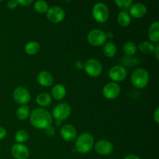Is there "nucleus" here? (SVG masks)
<instances>
[{
  "mask_svg": "<svg viewBox=\"0 0 159 159\" xmlns=\"http://www.w3.org/2000/svg\"><path fill=\"white\" fill-rule=\"evenodd\" d=\"M30 120L33 127L37 129H45L52 124V115L43 108H37L32 111Z\"/></svg>",
  "mask_w": 159,
  "mask_h": 159,
  "instance_id": "1",
  "label": "nucleus"
},
{
  "mask_svg": "<svg viewBox=\"0 0 159 159\" xmlns=\"http://www.w3.org/2000/svg\"><path fill=\"white\" fill-rule=\"evenodd\" d=\"M94 146V138L89 133H83L76 139L75 151L80 154H86Z\"/></svg>",
  "mask_w": 159,
  "mask_h": 159,
  "instance_id": "2",
  "label": "nucleus"
},
{
  "mask_svg": "<svg viewBox=\"0 0 159 159\" xmlns=\"http://www.w3.org/2000/svg\"><path fill=\"white\" fill-rule=\"evenodd\" d=\"M149 73L145 68H137L131 75V83L134 87L137 89L145 88L149 82Z\"/></svg>",
  "mask_w": 159,
  "mask_h": 159,
  "instance_id": "3",
  "label": "nucleus"
},
{
  "mask_svg": "<svg viewBox=\"0 0 159 159\" xmlns=\"http://www.w3.org/2000/svg\"><path fill=\"white\" fill-rule=\"evenodd\" d=\"M110 11L106 4L102 2H98L94 5L93 8V16L96 22L103 23L109 19Z\"/></svg>",
  "mask_w": 159,
  "mask_h": 159,
  "instance_id": "4",
  "label": "nucleus"
},
{
  "mask_svg": "<svg viewBox=\"0 0 159 159\" xmlns=\"http://www.w3.org/2000/svg\"><path fill=\"white\" fill-rule=\"evenodd\" d=\"M71 113V108L69 104L66 102H61L53 109L52 116L55 120L63 121L69 117Z\"/></svg>",
  "mask_w": 159,
  "mask_h": 159,
  "instance_id": "5",
  "label": "nucleus"
},
{
  "mask_svg": "<svg viewBox=\"0 0 159 159\" xmlns=\"http://www.w3.org/2000/svg\"><path fill=\"white\" fill-rule=\"evenodd\" d=\"M85 72L93 78L99 77L102 71V66L100 61L95 58H91L85 62L84 66Z\"/></svg>",
  "mask_w": 159,
  "mask_h": 159,
  "instance_id": "6",
  "label": "nucleus"
},
{
  "mask_svg": "<svg viewBox=\"0 0 159 159\" xmlns=\"http://www.w3.org/2000/svg\"><path fill=\"white\" fill-rule=\"evenodd\" d=\"M106 33L99 29H94L90 31L87 36L88 42L95 47H99L103 45L107 41Z\"/></svg>",
  "mask_w": 159,
  "mask_h": 159,
  "instance_id": "7",
  "label": "nucleus"
},
{
  "mask_svg": "<svg viewBox=\"0 0 159 159\" xmlns=\"http://www.w3.org/2000/svg\"><path fill=\"white\" fill-rule=\"evenodd\" d=\"M12 97H13L14 101L16 102L22 106L27 104L31 99L30 93L28 91L27 89L22 86L17 87L14 89L13 93H12Z\"/></svg>",
  "mask_w": 159,
  "mask_h": 159,
  "instance_id": "8",
  "label": "nucleus"
},
{
  "mask_svg": "<svg viewBox=\"0 0 159 159\" xmlns=\"http://www.w3.org/2000/svg\"><path fill=\"white\" fill-rule=\"evenodd\" d=\"M46 13L48 20L53 23H61L63 21L65 17V10L57 6L49 8Z\"/></svg>",
  "mask_w": 159,
  "mask_h": 159,
  "instance_id": "9",
  "label": "nucleus"
},
{
  "mask_svg": "<svg viewBox=\"0 0 159 159\" xmlns=\"http://www.w3.org/2000/svg\"><path fill=\"white\" fill-rule=\"evenodd\" d=\"M120 87L116 82H109L102 89V94L107 99H114L119 96L120 93Z\"/></svg>",
  "mask_w": 159,
  "mask_h": 159,
  "instance_id": "10",
  "label": "nucleus"
},
{
  "mask_svg": "<svg viewBox=\"0 0 159 159\" xmlns=\"http://www.w3.org/2000/svg\"><path fill=\"white\" fill-rule=\"evenodd\" d=\"M127 70L121 65H115L110 68L109 71V77L113 82H123L127 78Z\"/></svg>",
  "mask_w": 159,
  "mask_h": 159,
  "instance_id": "11",
  "label": "nucleus"
},
{
  "mask_svg": "<svg viewBox=\"0 0 159 159\" xmlns=\"http://www.w3.org/2000/svg\"><path fill=\"white\" fill-rule=\"evenodd\" d=\"M96 152L101 155H110L113 151V145L110 141L107 140H100L94 145Z\"/></svg>",
  "mask_w": 159,
  "mask_h": 159,
  "instance_id": "12",
  "label": "nucleus"
},
{
  "mask_svg": "<svg viewBox=\"0 0 159 159\" xmlns=\"http://www.w3.org/2000/svg\"><path fill=\"white\" fill-rule=\"evenodd\" d=\"M11 152L12 156L16 159H27L30 155L28 148L25 144H18V143L12 146Z\"/></svg>",
  "mask_w": 159,
  "mask_h": 159,
  "instance_id": "13",
  "label": "nucleus"
},
{
  "mask_svg": "<svg viewBox=\"0 0 159 159\" xmlns=\"http://www.w3.org/2000/svg\"><path fill=\"white\" fill-rule=\"evenodd\" d=\"M147 12L148 9L145 5L140 2L134 3V4L133 3L132 6L130 7V9H129L130 16H131L132 17L135 19L142 18L147 14Z\"/></svg>",
  "mask_w": 159,
  "mask_h": 159,
  "instance_id": "14",
  "label": "nucleus"
},
{
  "mask_svg": "<svg viewBox=\"0 0 159 159\" xmlns=\"http://www.w3.org/2000/svg\"><path fill=\"white\" fill-rule=\"evenodd\" d=\"M60 134L61 138L65 141H68V142H71L77 138L76 129L72 125H70V124L64 125L61 129Z\"/></svg>",
  "mask_w": 159,
  "mask_h": 159,
  "instance_id": "15",
  "label": "nucleus"
},
{
  "mask_svg": "<svg viewBox=\"0 0 159 159\" xmlns=\"http://www.w3.org/2000/svg\"><path fill=\"white\" fill-rule=\"evenodd\" d=\"M37 82L41 86L49 87L54 83V77L49 71H41L37 75Z\"/></svg>",
  "mask_w": 159,
  "mask_h": 159,
  "instance_id": "16",
  "label": "nucleus"
},
{
  "mask_svg": "<svg viewBox=\"0 0 159 159\" xmlns=\"http://www.w3.org/2000/svg\"><path fill=\"white\" fill-rule=\"evenodd\" d=\"M148 37L152 43L159 42V23L155 21L151 24L148 29Z\"/></svg>",
  "mask_w": 159,
  "mask_h": 159,
  "instance_id": "17",
  "label": "nucleus"
},
{
  "mask_svg": "<svg viewBox=\"0 0 159 159\" xmlns=\"http://www.w3.org/2000/svg\"><path fill=\"white\" fill-rule=\"evenodd\" d=\"M66 89L61 84L54 85L51 89V96L56 100H61L66 96Z\"/></svg>",
  "mask_w": 159,
  "mask_h": 159,
  "instance_id": "18",
  "label": "nucleus"
},
{
  "mask_svg": "<svg viewBox=\"0 0 159 159\" xmlns=\"http://www.w3.org/2000/svg\"><path fill=\"white\" fill-rule=\"evenodd\" d=\"M36 102L41 107H47L51 105V102H52V98L48 93H43L37 96Z\"/></svg>",
  "mask_w": 159,
  "mask_h": 159,
  "instance_id": "19",
  "label": "nucleus"
},
{
  "mask_svg": "<svg viewBox=\"0 0 159 159\" xmlns=\"http://www.w3.org/2000/svg\"><path fill=\"white\" fill-rule=\"evenodd\" d=\"M116 45L112 42H107L103 44V48H102V52H103L104 55L107 57H113L116 54Z\"/></svg>",
  "mask_w": 159,
  "mask_h": 159,
  "instance_id": "20",
  "label": "nucleus"
},
{
  "mask_svg": "<svg viewBox=\"0 0 159 159\" xmlns=\"http://www.w3.org/2000/svg\"><path fill=\"white\" fill-rule=\"evenodd\" d=\"M117 21L120 26L122 27H127L131 23V18H130V14L128 13L127 11H121L118 14Z\"/></svg>",
  "mask_w": 159,
  "mask_h": 159,
  "instance_id": "21",
  "label": "nucleus"
},
{
  "mask_svg": "<svg viewBox=\"0 0 159 159\" xmlns=\"http://www.w3.org/2000/svg\"><path fill=\"white\" fill-rule=\"evenodd\" d=\"M40 49V46L37 42L30 41L26 43L24 47L25 52L29 55H34L37 54Z\"/></svg>",
  "mask_w": 159,
  "mask_h": 159,
  "instance_id": "22",
  "label": "nucleus"
},
{
  "mask_svg": "<svg viewBox=\"0 0 159 159\" xmlns=\"http://www.w3.org/2000/svg\"><path fill=\"white\" fill-rule=\"evenodd\" d=\"M155 45L152 42L144 41L141 43L138 46V50L144 54H153L155 51Z\"/></svg>",
  "mask_w": 159,
  "mask_h": 159,
  "instance_id": "23",
  "label": "nucleus"
},
{
  "mask_svg": "<svg viewBox=\"0 0 159 159\" xmlns=\"http://www.w3.org/2000/svg\"><path fill=\"white\" fill-rule=\"evenodd\" d=\"M16 117L20 120H25L30 116V108L27 106H21L16 110Z\"/></svg>",
  "mask_w": 159,
  "mask_h": 159,
  "instance_id": "24",
  "label": "nucleus"
},
{
  "mask_svg": "<svg viewBox=\"0 0 159 159\" xmlns=\"http://www.w3.org/2000/svg\"><path fill=\"white\" fill-rule=\"evenodd\" d=\"M34 8L38 13H46L49 9V6H48V2H46L45 1L39 0V1L35 2Z\"/></svg>",
  "mask_w": 159,
  "mask_h": 159,
  "instance_id": "25",
  "label": "nucleus"
},
{
  "mask_svg": "<svg viewBox=\"0 0 159 159\" xmlns=\"http://www.w3.org/2000/svg\"><path fill=\"white\" fill-rule=\"evenodd\" d=\"M123 50H124V52L125 53L126 55L132 56L135 54L138 48H137V46L135 45L134 43L131 41H128L124 43V47H123Z\"/></svg>",
  "mask_w": 159,
  "mask_h": 159,
  "instance_id": "26",
  "label": "nucleus"
},
{
  "mask_svg": "<svg viewBox=\"0 0 159 159\" xmlns=\"http://www.w3.org/2000/svg\"><path fill=\"white\" fill-rule=\"evenodd\" d=\"M15 141H16L18 144H23V143L26 142L29 138V135L28 133L24 130H19L16 132L15 136Z\"/></svg>",
  "mask_w": 159,
  "mask_h": 159,
  "instance_id": "27",
  "label": "nucleus"
},
{
  "mask_svg": "<svg viewBox=\"0 0 159 159\" xmlns=\"http://www.w3.org/2000/svg\"><path fill=\"white\" fill-rule=\"evenodd\" d=\"M115 4L122 11H127L133 4L132 0H115Z\"/></svg>",
  "mask_w": 159,
  "mask_h": 159,
  "instance_id": "28",
  "label": "nucleus"
},
{
  "mask_svg": "<svg viewBox=\"0 0 159 159\" xmlns=\"http://www.w3.org/2000/svg\"><path fill=\"white\" fill-rule=\"evenodd\" d=\"M44 130H45V134H46L48 137H53L54 134H55V129L54 128V127H53L52 125L46 127Z\"/></svg>",
  "mask_w": 159,
  "mask_h": 159,
  "instance_id": "29",
  "label": "nucleus"
},
{
  "mask_svg": "<svg viewBox=\"0 0 159 159\" xmlns=\"http://www.w3.org/2000/svg\"><path fill=\"white\" fill-rule=\"evenodd\" d=\"M18 6L16 0H12V1H9L7 2V8L9 9H15Z\"/></svg>",
  "mask_w": 159,
  "mask_h": 159,
  "instance_id": "30",
  "label": "nucleus"
},
{
  "mask_svg": "<svg viewBox=\"0 0 159 159\" xmlns=\"http://www.w3.org/2000/svg\"><path fill=\"white\" fill-rule=\"evenodd\" d=\"M17 3L18 5H20V6H30V4H32L34 2L33 0H17Z\"/></svg>",
  "mask_w": 159,
  "mask_h": 159,
  "instance_id": "31",
  "label": "nucleus"
},
{
  "mask_svg": "<svg viewBox=\"0 0 159 159\" xmlns=\"http://www.w3.org/2000/svg\"><path fill=\"white\" fill-rule=\"evenodd\" d=\"M75 68H77L78 70H82L84 68V66H85V63H84L82 61H77L75 62Z\"/></svg>",
  "mask_w": 159,
  "mask_h": 159,
  "instance_id": "32",
  "label": "nucleus"
},
{
  "mask_svg": "<svg viewBox=\"0 0 159 159\" xmlns=\"http://www.w3.org/2000/svg\"><path fill=\"white\" fill-rule=\"evenodd\" d=\"M153 118H154V120L155 121V123H156V124H158L159 123V108L158 107H157L155 113H154Z\"/></svg>",
  "mask_w": 159,
  "mask_h": 159,
  "instance_id": "33",
  "label": "nucleus"
},
{
  "mask_svg": "<svg viewBox=\"0 0 159 159\" xmlns=\"http://www.w3.org/2000/svg\"><path fill=\"white\" fill-rule=\"evenodd\" d=\"M6 134H7V132H6V129L0 127V140L4 139L6 137Z\"/></svg>",
  "mask_w": 159,
  "mask_h": 159,
  "instance_id": "34",
  "label": "nucleus"
},
{
  "mask_svg": "<svg viewBox=\"0 0 159 159\" xmlns=\"http://www.w3.org/2000/svg\"><path fill=\"white\" fill-rule=\"evenodd\" d=\"M158 51H159V44H158V43H157V44L155 45V51H154V53H155V57H156V58L158 59V60L159 59Z\"/></svg>",
  "mask_w": 159,
  "mask_h": 159,
  "instance_id": "35",
  "label": "nucleus"
},
{
  "mask_svg": "<svg viewBox=\"0 0 159 159\" xmlns=\"http://www.w3.org/2000/svg\"><path fill=\"white\" fill-rule=\"evenodd\" d=\"M124 159H141V158L136 155H127V156H126Z\"/></svg>",
  "mask_w": 159,
  "mask_h": 159,
  "instance_id": "36",
  "label": "nucleus"
},
{
  "mask_svg": "<svg viewBox=\"0 0 159 159\" xmlns=\"http://www.w3.org/2000/svg\"><path fill=\"white\" fill-rule=\"evenodd\" d=\"M106 36H107V38H113V33L111 32H109L107 34H106Z\"/></svg>",
  "mask_w": 159,
  "mask_h": 159,
  "instance_id": "37",
  "label": "nucleus"
},
{
  "mask_svg": "<svg viewBox=\"0 0 159 159\" xmlns=\"http://www.w3.org/2000/svg\"><path fill=\"white\" fill-rule=\"evenodd\" d=\"M55 123H56V125H57V126H60L61 124V121L55 120Z\"/></svg>",
  "mask_w": 159,
  "mask_h": 159,
  "instance_id": "38",
  "label": "nucleus"
}]
</instances>
